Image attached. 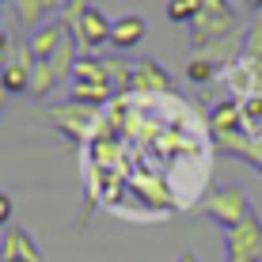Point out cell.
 Returning a JSON list of instances; mask_svg holds the SVG:
<instances>
[{
  "label": "cell",
  "instance_id": "obj_13",
  "mask_svg": "<svg viewBox=\"0 0 262 262\" xmlns=\"http://www.w3.org/2000/svg\"><path fill=\"white\" fill-rule=\"evenodd\" d=\"M202 15V0H167V19L171 23H194Z\"/></svg>",
  "mask_w": 262,
  "mask_h": 262
},
{
  "label": "cell",
  "instance_id": "obj_10",
  "mask_svg": "<svg viewBox=\"0 0 262 262\" xmlns=\"http://www.w3.org/2000/svg\"><path fill=\"white\" fill-rule=\"evenodd\" d=\"M129 88H156V92H167V88H171V76L148 57V61H141V65H133Z\"/></svg>",
  "mask_w": 262,
  "mask_h": 262
},
{
  "label": "cell",
  "instance_id": "obj_6",
  "mask_svg": "<svg viewBox=\"0 0 262 262\" xmlns=\"http://www.w3.org/2000/svg\"><path fill=\"white\" fill-rule=\"evenodd\" d=\"M92 118H95V106L72 103V99H69L65 106H53V111H50V122L57 125V129L65 133V137H72V141H76V137H84V133H88Z\"/></svg>",
  "mask_w": 262,
  "mask_h": 262
},
{
  "label": "cell",
  "instance_id": "obj_5",
  "mask_svg": "<svg viewBox=\"0 0 262 262\" xmlns=\"http://www.w3.org/2000/svg\"><path fill=\"white\" fill-rule=\"evenodd\" d=\"M0 258H12V262H42L38 243L31 239V232L19 228V224H8L0 232Z\"/></svg>",
  "mask_w": 262,
  "mask_h": 262
},
{
  "label": "cell",
  "instance_id": "obj_20",
  "mask_svg": "<svg viewBox=\"0 0 262 262\" xmlns=\"http://www.w3.org/2000/svg\"><path fill=\"white\" fill-rule=\"evenodd\" d=\"M179 262H202V258H198L194 251H183V255H179Z\"/></svg>",
  "mask_w": 262,
  "mask_h": 262
},
{
  "label": "cell",
  "instance_id": "obj_4",
  "mask_svg": "<svg viewBox=\"0 0 262 262\" xmlns=\"http://www.w3.org/2000/svg\"><path fill=\"white\" fill-rule=\"evenodd\" d=\"M31 72H34V53L31 46H15V61H8L4 72H0V84H4L8 95H23L31 92Z\"/></svg>",
  "mask_w": 262,
  "mask_h": 262
},
{
  "label": "cell",
  "instance_id": "obj_19",
  "mask_svg": "<svg viewBox=\"0 0 262 262\" xmlns=\"http://www.w3.org/2000/svg\"><path fill=\"white\" fill-rule=\"evenodd\" d=\"M65 4H69V0H46L50 12H65Z\"/></svg>",
  "mask_w": 262,
  "mask_h": 262
},
{
  "label": "cell",
  "instance_id": "obj_9",
  "mask_svg": "<svg viewBox=\"0 0 262 262\" xmlns=\"http://www.w3.org/2000/svg\"><path fill=\"white\" fill-rule=\"evenodd\" d=\"M144 31H148L144 15H118V19H114V31H111V46L114 50H133L144 38Z\"/></svg>",
  "mask_w": 262,
  "mask_h": 262
},
{
  "label": "cell",
  "instance_id": "obj_18",
  "mask_svg": "<svg viewBox=\"0 0 262 262\" xmlns=\"http://www.w3.org/2000/svg\"><path fill=\"white\" fill-rule=\"evenodd\" d=\"M8 46H12V42H8V34L0 31V65H8Z\"/></svg>",
  "mask_w": 262,
  "mask_h": 262
},
{
  "label": "cell",
  "instance_id": "obj_17",
  "mask_svg": "<svg viewBox=\"0 0 262 262\" xmlns=\"http://www.w3.org/2000/svg\"><path fill=\"white\" fill-rule=\"evenodd\" d=\"M12 213H15L12 194H4V190H0V228H8V224H12Z\"/></svg>",
  "mask_w": 262,
  "mask_h": 262
},
{
  "label": "cell",
  "instance_id": "obj_11",
  "mask_svg": "<svg viewBox=\"0 0 262 262\" xmlns=\"http://www.w3.org/2000/svg\"><path fill=\"white\" fill-rule=\"evenodd\" d=\"M15 12H19V23L27 34H34L38 27H46V0H15Z\"/></svg>",
  "mask_w": 262,
  "mask_h": 262
},
{
  "label": "cell",
  "instance_id": "obj_2",
  "mask_svg": "<svg viewBox=\"0 0 262 262\" xmlns=\"http://www.w3.org/2000/svg\"><path fill=\"white\" fill-rule=\"evenodd\" d=\"M224 258L228 262H262V216L258 213L224 232Z\"/></svg>",
  "mask_w": 262,
  "mask_h": 262
},
{
  "label": "cell",
  "instance_id": "obj_23",
  "mask_svg": "<svg viewBox=\"0 0 262 262\" xmlns=\"http://www.w3.org/2000/svg\"><path fill=\"white\" fill-rule=\"evenodd\" d=\"M0 262H12V258H0Z\"/></svg>",
  "mask_w": 262,
  "mask_h": 262
},
{
  "label": "cell",
  "instance_id": "obj_22",
  "mask_svg": "<svg viewBox=\"0 0 262 262\" xmlns=\"http://www.w3.org/2000/svg\"><path fill=\"white\" fill-rule=\"evenodd\" d=\"M247 4H251V8H255V12H258V8H262V0H247Z\"/></svg>",
  "mask_w": 262,
  "mask_h": 262
},
{
  "label": "cell",
  "instance_id": "obj_1",
  "mask_svg": "<svg viewBox=\"0 0 262 262\" xmlns=\"http://www.w3.org/2000/svg\"><path fill=\"white\" fill-rule=\"evenodd\" d=\"M198 213L216 221L224 232H228V228H236V224L251 221L258 209H255V202L247 198L243 186H221V190H209L202 202H198Z\"/></svg>",
  "mask_w": 262,
  "mask_h": 262
},
{
  "label": "cell",
  "instance_id": "obj_21",
  "mask_svg": "<svg viewBox=\"0 0 262 262\" xmlns=\"http://www.w3.org/2000/svg\"><path fill=\"white\" fill-rule=\"evenodd\" d=\"M4 103H8V92H4V84H0V111H4Z\"/></svg>",
  "mask_w": 262,
  "mask_h": 262
},
{
  "label": "cell",
  "instance_id": "obj_24",
  "mask_svg": "<svg viewBox=\"0 0 262 262\" xmlns=\"http://www.w3.org/2000/svg\"><path fill=\"white\" fill-rule=\"evenodd\" d=\"M0 72H4V65H0Z\"/></svg>",
  "mask_w": 262,
  "mask_h": 262
},
{
  "label": "cell",
  "instance_id": "obj_8",
  "mask_svg": "<svg viewBox=\"0 0 262 262\" xmlns=\"http://www.w3.org/2000/svg\"><path fill=\"white\" fill-rule=\"evenodd\" d=\"M209 129H213V137L239 133L243 129V106L236 103V99H221V103L209 111Z\"/></svg>",
  "mask_w": 262,
  "mask_h": 262
},
{
  "label": "cell",
  "instance_id": "obj_25",
  "mask_svg": "<svg viewBox=\"0 0 262 262\" xmlns=\"http://www.w3.org/2000/svg\"><path fill=\"white\" fill-rule=\"evenodd\" d=\"M0 4H4V0H0Z\"/></svg>",
  "mask_w": 262,
  "mask_h": 262
},
{
  "label": "cell",
  "instance_id": "obj_12",
  "mask_svg": "<svg viewBox=\"0 0 262 262\" xmlns=\"http://www.w3.org/2000/svg\"><path fill=\"white\" fill-rule=\"evenodd\" d=\"M239 106H243V129L251 137H262V95L239 99Z\"/></svg>",
  "mask_w": 262,
  "mask_h": 262
},
{
  "label": "cell",
  "instance_id": "obj_15",
  "mask_svg": "<svg viewBox=\"0 0 262 262\" xmlns=\"http://www.w3.org/2000/svg\"><path fill=\"white\" fill-rule=\"evenodd\" d=\"M243 57L247 61H262V15L243 31Z\"/></svg>",
  "mask_w": 262,
  "mask_h": 262
},
{
  "label": "cell",
  "instance_id": "obj_3",
  "mask_svg": "<svg viewBox=\"0 0 262 262\" xmlns=\"http://www.w3.org/2000/svg\"><path fill=\"white\" fill-rule=\"evenodd\" d=\"M111 31H114V19H106L99 8H88V12L80 15V23L72 27V34H76L80 50H84L88 57H92L99 46H106V42H111Z\"/></svg>",
  "mask_w": 262,
  "mask_h": 262
},
{
  "label": "cell",
  "instance_id": "obj_14",
  "mask_svg": "<svg viewBox=\"0 0 262 262\" xmlns=\"http://www.w3.org/2000/svg\"><path fill=\"white\" fill-rule=\"evenodd\" d=\"M53 84H57V76H53L50 61H34V72H31V92H27V95H38V99H42Z\"/></svg>",
  "mask_w": 262,
  "mask_h": 262
},
{
  "label": "cell",
  "instance_id": "obj_7",
  "mask_svg": "<svg viewBox=\"0 0 262 262\" xmlns=\"http://www.w3.org/2000/svg\"><path fill=\"white\" fill-rule=\"evenodd\" d=\"M69 27L61 23V19H50L46 27H38V31L31 34V38H27V46H31V53H34V61H50L53 53L61 50V42L69 38Z\"/></svg>",
  "mask_w": 262,
  "mask_h": 262
},
{
  "label": "cell",
  "instance_id": "obj_16",
  "mask_svg": "<svg viewBox=\"0 0 262 262\" xmlns=\"http://www.w3.org/2000/svg\"><path fill=\"white\" fill-rule=\"evenodd\" d=\"M209 76H213V61H205V57L186 61V80H190V84H205Z\"/></svg>",
  "mask_w": 262,
  "mask_h": 262
}]
</instances>
